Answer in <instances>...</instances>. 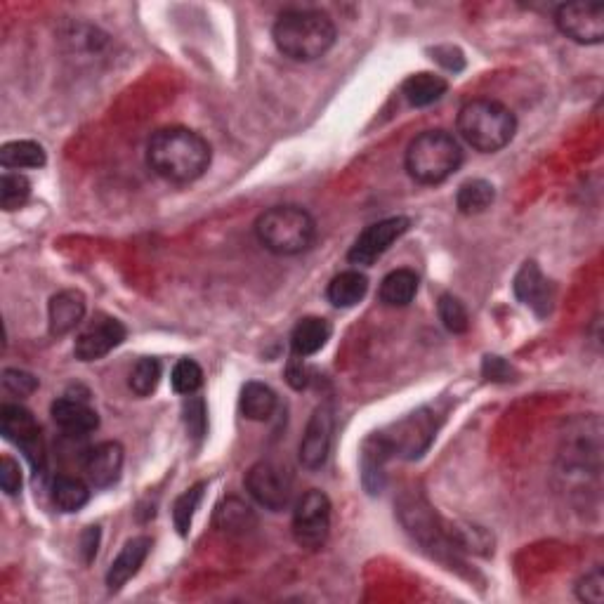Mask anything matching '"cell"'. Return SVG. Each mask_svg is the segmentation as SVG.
Returning <instances> with one entry per match:
<instances>
[{"label": "cell", "instance_id": "obj_9", "mask_svg": "<svg viewBox=\"0 0 604 604\" xmlns=\"http://www.w3.org/2000/svg\"><path fill=\"white\" fill-rule=\"evenodd\" d=\"M555 24L562 36L581 45H600L604 41L602 3H564L555 10Z\"/></svg>", "mask_w": 604, "mask_h": 604}, {"label": "cell", "instance_id": "obj_4", "mask_svg": "<svg viewBox=\"0 0 604 604\" xmlns=\"http://www.w3.org/2000/svg\"><path fill=\"white\" fill-rule=\"evenodd\" d=\"M260 246L274 255H300L317 239V222L300 206H272L255 220Z\"/></svg>", "mask_w": 604, "mask_h": 604}, {"label": "cell", "instance_id": "obj_27", "mask_svg": "<svg viewBox=\"0 0 604 604\" xmlns=\"http://www.w3.org/2000/svg\"><path fill=\"white\" fill-rule=\"evenodd\" d=\"M496 199V189L487 180H468L456 194V206L463 215H479L491 208Z\"/></svg>", "mask_w": 604, "mask_h": 604}, {"label": "cell", "instance_id": "obj_22", "mask_svg": "<svg viewBox=\"0 0 604 604\" xmlns=\"http://www.w3.org/2000/svg\"><path fill=\"white\" fill-rule=\"evenodd\" d=\"M418 293V277L411 269H395L380 284V302L387 307H406Z\"/></svg>", "mask_w": 604, "mask_h": 604}, {"label": "cell", "instance_id": "obj_33", "mask_svg": "<svg viewBox=\"0 0 604 604\" xmlns=\"http://www.w3.org/2000/svg\"><path fill=\"white\" fill-rule=\"evenodd\" d=\"M185 425L189 430V435L201 439L206 435L208 428V416H206V402L201 397H187L185 402Z\"/></svg>", "mask_w": 604, "mask_h": 604}, {"label": "cell", "instance_id": "obj_14", "mask_svg": "<svg viewBox=\"0 0 604 604\" xmlns=\"http://www.w3.org/2000/svg\"><path fill=\"white\" fill-rule=\"evenodd\" d=\"M512 288H515L517 300H520L522 305H527L536 317H548L550 310H553L555 288L534 260L524 262L520 267Z\"/></svg>", "mask_w": 604, "mask_h": 604}, {"label": "cell", "instance_id": "obj_39", "mask_svg": "<svg viewBox=\"0 0 604 604\" xmlns=\"http://www.w3.org/2000/svg\"><path fill=\"white\" fill-rule=\"evenodd\" d=\"M97 543H100V529L97 527H88V531L83 534V560L93 562L97 555Z\"/></svg>", "mask_w": 604, "mask_h": 604}, {"label": "cell", "instance_id": "obj_31", "mask_svg": "<svg viewBox=\"0 0 604 604\" xmlns=\"http://www.w3.org/2000/svg\"><path fill=\"white\" fill-rule=\"evenodd\" d=\"M439 319H442L444 328L449 333H465L470 328V314L465 310V305L458 298H453V295H442L439 298Z\"/></svg>", "mask_w": 604, "mask_h": 604}, {"label": "cell", "instance_id": "obj_28", "mask_svg": "<svg viewBox=\"0 0 604 604\" xmlns=\"http://www.w3.org/2000/svg\"><path fill=\"white\" fill-rule=\"evenodd\" d=\"M203 489H206V482L194 484V487H189L173 505V522H175V529L180 536H187L189 529H192L194 515H196V510H199L201 498H203Z\"/></svg>", "mask_w": 604, "mask_h": 604}, {"label": "cell", "instance_id": "obj_38", "mask_svg": "<svg viewBox=\"0 0 604 604\" xmlns=\"http://www.w3.org/2000/svg\"><path fill=\"white\" fill-rule=\"evenodd\" d=\"M286 378H288V383L295 387V390H302V387L307 385V371H305V366H302L300 357L291 359V364H288V371H286Z\"/></svg>", "mask_w": 604, "mask_h": 604}, {"label": "cell", "instance_id": "obj_25", "mask_svg": "<svg viewBox=\"0 0 604 604\" xmlns=\"http://www.w3.org/2000/svg\"><path fill=\"white\" fill-rule=\"evenodd\" d=\"M215 527L227 531V534H244V531L255 527V515L244 501L227 498L215 510Z\"/></svg>", "mask_w": 604, "mask_h": 604}, {"label": "cell", "instance_id": "obj_6", "mask_svg": "<svg viewBox=\"0 0 604 604\" xmlns=\"http://www.w3.org/2000/svg\"><path fill=\"white\" fill-rule=\"evenodd\" d=\"M331 534V501L324 491L310 489L295 503L293 538L300 548L321 550Z\"/></svg>", "mask_w": 604, "mask_h": 604}, {"label": "cell", "instance_id": "obj_1", "mask_svg": "<svg viewBox=\"0 0 604 604\" xmlns=\"http://www.w3.org/2000/svg\"><path fill=\"white\" fill-rule=\"evenodd\" d=\"M213 159L210 144L196 130L170 126L151 135L147 163L156 175L175 185H189L206 173Z\"/></svg>", "mask_w": 604, "mask_h": 604}, {"label": "cell", "instance_id": "obj_5", "mask_svg": "<svg viewBox=\"0 0 604 604\" xmlns=\"http://www.w3.org/2000/svg\"><path fill=\"white\" fill-rule=\"evenodd\" d=\"M463 151L446 130H425L406 149L404 166L420 185H439L461 168Z\"/></svg>", "mask_w": 604, "mask_h": 604}, {"label": "cell", "instance_id": "obj_24", "mask_svg": "<svg viewBox=\"0 0 604 604\" xmlns=\"http://www.w3.org/2000/svg\"><path fill=\"white\" fill-rule=\"evenodd\" d=\"M45 149L38 142L31 140H17L3 144L0 149V163L8 170H22V168H43L45 166Z\"/></svg>", "mask_w": 604, "mask_h": 604}, {"label": "cell", "instance_id": "obj_11", "mask_svg": "<svg viewBox=\"0 0 604 604\" xmlns=\"http://www.w3.org/2000/svg\"><path fill=\"white\" fill-rule=\"evenodd\" d=\"M126 336L128 331L121 321L100 314V317L90 321V326L76 338V345H74L76 359L97 361L107 357L111 350H116V347L126 340Z\"/></svg>", "mask_w": 604, "mask_h": 604}, {"label": "cell", "instance_id": "obj_26", "mask_svg": "<svg viewBox=\"0 0 604 604\" xmlns=\"http://www.w3.org/2000/svg\"><path fill=\"white\" fill-rule=\"evenodd\" d=\"M90 501L88 484L81 482L78 477L59 475L52 482V503L62 512H78L85 503Z\"/></svg>", "mask_w": 604, "mask_h": 604}, {"label": "cell", "instance_id": "obj_10", "mask_svg": "<svg viewBox=\"0 0 604 604\" xmlns=\"http://www.w3.org/2000/svg\"><path fill=\"white\" fill-rule=\"evenodd\" d=\"M409 227L411 220L404 218V215L369 225L357 236V241L352 244L347 258H350L352 265H373V262L383 258V255L390 251V246L395 244L397 239H402V236L409 232Z\"/></svg>", "mask_w": 604, "mask_h": 604}, {"label": "cell", "instance_id": "obj_17", "mask_svg": "<svg viewBox=\"0 0 604 604\" xmlns=\"http://www.w3.org/2000/svg\"><path fill=\"white\" fill-rule=\"evenodd\" d=\"M50 413L52 420H55L64 432H69V435L83 437L100 428V416H97V411L93 406L81 402V399H57V402L50 406Z\"/></svg>", "mask_w": 604, "mask_h": 604}, {"label": "cell", "instance_id": "obj_12", "mask_svg": "<svg viewBox=\"0 0 604 604\" xmlns=\"http://www.w3.org/2000/svg\"><path fill=\"white\" fill-rule=\"evenodd\" d=\"M435 420L428 409H420L411 413L409 418L395 425L392 435H383L392 453H399L404 458H418L420 453L428 449L432 439H435Z\"/></svg>", "mask_w": 604, "mask_h": 604}, {"label": "cell", "instance_id": "obj_15", "mask_svg": "<svg viewBox=\"0 0 604 604\" xmlns=\"http://www.w3.org/2000/svg\"><path fill=\"white\" fill-rule=\"evenodd\" d=\"M83 470L93 487L107 489L118 482L123 470V446L118 442H102L85 453Z\"/></svg>", "mask_w": 604, "mask_h": 604}, {"label": "cell", "instance_id": "obj_2", "mask_svg": "<svg viewBox=\"0 0 604 604\" xmlns=\"http://www.w3.org/2000/svg\"><path fill=\"white\" fill-rule=\"evenodd\" d=\"M274 45L293 62H314L336 43V24L321 10H286L272 29Z\"/></svg>", "mask_w": 604, "mask_h": 604}, {"label": "cell", "instance_id": "obj_8", "mask_svg": "<svg viewBox=\"0 0 604 604\" xmlns=\"http://www.w3.org/2000/svg\"><path fill=\"white\" fill-rule=\"evenodd\" d=\"M0 430H3L5 439H10L12 444H17L19 449L26 453L31 465H34L36 475L45 470V446L41 437V425L36 423V418L31 416V411H26L19 404H5L0 409Z\"/></svg>", "mask_w": 604, "mask_h": 604}, {"label": "cell", "instance_id": "obj_35", "mask_svg": "<svg viewBox=\"0 0 604 604\" xmlns=\"http://www.w3.org/2000/svg\"><path fill=\"white\" fill-rule=\"evenodd\" d=\"M576 595H579L581 602H590V604H602L604 600V576L602 569H593L590 574L583 576L576 586Z\"/></svg>", "mask_w": 604, "mask_h": 604}, {"label": "cell", "instance_id": "obj_37", "mask_svg": "<svg viewBox=\"0 0 604 604\" xmlns=\"http://www.w3.org/2000/svg\"><path fill=\"white\" fill-rule=\"evenodd\" d=\"M482 371H484V376H487L489 380H496V383H505V380H510V376H512V366L501 357L484 359Z\"/></svg>", "mask_w": 604, "mask_h": 604}, {"label": "cell", "instance_id": "obj_34", "mask_svg": "<svg viewBox=\"0 0 604 604\" xmlns=\"http://www.w3.org/2000/svg\"><path fill=\"white\" fill-rule=\"evenodd\" d=\"M3 387L17 397H29L38 390V378H34L26 371L8 369L3 373Z\"/></svg>", "mask_w": 604, "mask_h": 604}, {"label": "cell", "instance_id": "obj_30", "mask_svg": "<svg viewBox=\"0 0 604 604\" xmlns=\"http://www.w3.org/2000/svg\"><path fill=\"white\" fill-rule=\"evenodd\" d=\"M31 196V182L19 173H3L0 177V206L5 210L22 208Z\"/></svg>", "mask_w": 604, "mask_h": 604}, {"label": "cell", "instance_id": "obj_7", "mask_svg": "<svg viewBox=\"0 0 604 604\" xmlns=\"http://www.w3.org/2000/svg\"><path fill=\"white\" fill-rule=\"evenodd\" d=\"M246 489L253 501L262 508L281 512L291 505L293 477L284 465L274 461H260L246 472Z\"/></svg>", "mask_w": 604, "mask_h": 604}, {"label": "cell", "instance_id": "obj_16", "mask_svg": "<svg viewBox=\"0 0 604 604\" xmlns=\"http://www.w3.org/2000/svg\"><path fill=\"white\" fill-rule=\"evenodd\" d=\"M85 317V295L76 288H67V291H59L57 295L50 298L48 307V321H50V333L55 338L67 336L74 331L76 326H81Z\"/></svg>", "mask_w": 604, "mask_h": 604}, {"label": "cell", "instance_id": "obj_18", "mask_svg": "<svg viewBox=\"0 0 604 604\" xmlns=\"http://www.w3.org/2000/svg\"><path fill=\"white\" fill-rule=\"evenodd\" d=\"M151 550V538L147 536H137L130 538V541L123 546L121 553L114 562H111V567L107 571V586L109 590H121L126 583L133 579V576L140 571V567L147 560Z\"/></svg>", "mask_w": 604, "mask_h": 604}, {"label": "cell", "instance_id": "obj_3", "mask_svg": "<svg viewBox=\"0 0 604 604\" xmlns=\"http://www.w3.org/2000/svg\"><path fill=\"white\" fill-rule=\"evenodd\" d=\"M456 126L472 149L482 151V154H494L515 137L517 118L505 104L479 97V100L463 104Z\"/></svg>", "mask_w": 604, "mask_h": 604}, {"label": "cell", "instance_id": "obj_19", "mask_svg": "<svg viewBox=\"0 0 604 604\" xmlns=\"http://www.w3.org/2000/svg\"><path fill=\"white\" fill-rule=\"evenodd\" d=\"M333 328L326 319L321 317H305L295 324L293 333H291V350L293 357H312L319 350H324V345L331 338Z\"/></svg>", "mask_w": 604, "mask_h": 604}, {"label": "cell", "instance_id": "obj_29", "mask_svg": "<svg viewBox=\"0 0 604 604\" xmlns=\"http://www.w3.org/2000/svg\"><path fill=\"white\" fill-rule=\"evenodd\" d=\"M161 383V361L144 357L137 361L130 371V390L135 392L137 397H149L151 392H156V387Z\"/></svg>", "mask_w": 604, "mask_h": 604}, {"label": "cell", "instance_id": "obj_21", "mask_svg": "<svg viewBox=\"0 0 604 604\" xmlns=\"http://www.w3.org/2000/svg\"><path fill=\"white\" fill-rule=\"evenodd\" d=\"M366 291H369V279H366V274H361L359 269H347V272H340L338 277L331 279V284H328V302H331L333 307H354L359 305L361 300H364Z\"/></svg>", "mask_w": 604, "mask_h": 604}, {"label": "cell", "instance_id": "obj_23", "mask_svg": "<svg viewBox=\"0 0 604 604\" xmlns=\"http://www.w3.org/2000/svg\"><path fill=\"white\" fill-rule=\"evenodd\" d=\"M274 409H277V395H274V390L265 383H251L244 385V390H241V413L248 420H255V423H260V420H267L272 416Z\"/></svg>", "mask_w": 604, "mask_h": 604}, {"label": "cell", "instance_id": "obj_20", "mask_svg": "<svg viewBox=\"0 0 604 604\" xmlns=\"http://www.w3.org/2000/svg\"><path fill=\"white\" fill-rule=\"evenodd\" d=\"M446 90H449V83H446V78L430 74V71H420V74H413L404 81L402 85V93L406 97V102L411 104V107H430V104H435L442 100L446 95Z\"/></svg>", "mask_w": 604, "mask_h": 604}, {"label": "cell", "instance_id": "obj_36", "mask_svg": "<svg viewBox=\"0 0 604 604\" xmlns=\"http://www.w3.org/2000/svg\"><path fill=\"white\" fill-rule=\"evenodd\" d=\"M0 487L8 496H17L22 489V470L12 456L0 458Z\"/></svg>", "mask_w": 604, "mask_h": 604}, {"label": "cell", "instance_id": "obj_32", "mask_svg": "<svg viewBox=\"0 0 604 604\" xmlns=\"http://www.w3.org/2000/svg\"><path fill=\"white\" fill-rule=\"evenodd\" d=\"M170 383H173V390L180 392V395H194L203 385V369L194 359H180L175 364L173 373H170Z\"/></svg>", "mask_w": 604, "mask_h": 604}, {"label": "cell", "instance_id": "obj_13", "mask_svg": "<svg viewBox=\"0 0 604 604\" xmlns=\"http://www.w3.org/2000/svg\"><path fill=\"white\" fill-rule=\"evenodd\" d=\"M333 439V409L331 404H319L314 409L305 435L300 442V461L307 470L324 468Z\"/></svg>", "mask_w": 604, "mask_h": 604}]
</instances>
